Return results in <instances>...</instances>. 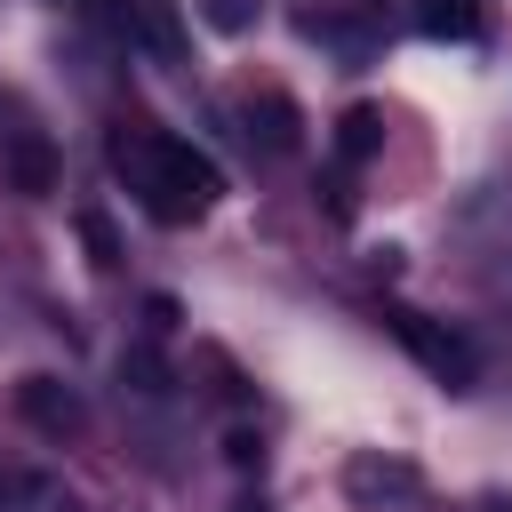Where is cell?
I'll return each instance as SVG.
<instances>
[{
  "label": "cell",
  "mask_w": 512,
  "mask_h": 512,
  "mask_svg": "<svg viewBox=\"0 0 512 512\" xmlns=\"http://www.w3.org/2000/svg\"><path fill=\"white\" fill-rule=\"evenodd\" d=\"M112 160H120L128 192H136L160 224H200V216L216 208V192H224L216 160H208L200 144H184V136H160V128L120 136V144H112Z\"/></svg>",
  "instance_id": "1"
},
{
  "label": "cell",
  "mask_w": 512,
  "mask_h": 512,
  "mask_svg": "<svg viewBox=\"0 0 512 512\" xmlns=\"http://www.w3.org/2000/svg\"><path fill=\"white\" fill-rule=\"evenodd\" d=\"M392 336H400V344H408V352H416L440 384H472V368H480V360H472V344H464L456 328L424 320V312H392Z\"/></svg>",
  "instance_id": "2"
},
{
  "label": "cell",
  "mask_w": 512,
  "mask_h": 512,
  "mask_svg": "<svg viewBox=\"0 0 512 512\" xmlns=\"http://www.w3.org/2000/svg\"><path fill=\"white\" fill-rule=\"evenodd\" d=\"M16 408H24L40 432H80V392H64L56 376H24V384H16Z\"/></svg>",
  "instance_id": "3"
},
{
  "label": "cell",
  "mask_w": 512,
  "mask_h": 512,
  "mask_svg": "<svg viewBox=\"0 0 512 512\" xmlns=\"http://www.w3.org/2000/svg\"><path fill=\"white\" fill-rule=\"evenodd\" d=\"M0 512H80V496H72L56 472H8Z\"/></svg>",
  "instance_id": "4"
},
{
  "label": "cell",
  "mask_w": 512,
  "mask_h": 512,
  "mask_svg": "<svg viewBox=\"0 0 512 512\" xmlns=\"http://www.w3.org/2000/svg\"><path fill=\"white\" fill-rule=\"evenodd\" d=\"M8 176H16V192H48V184H56V152H48L32 128H16V136H8Z\"/></svg>",
  "instance_id": "5"
},
{
  "label": "cell",
  "mask_w": 512,
  "mask_h": 512,
  "mask_svg": "<svg viewBox=\"0 0 512 512\" xmlns=\"http://www.w3.org/2000/svg\"><path fill=\"white\" fill-rule=\"evenodd\" d=\"M416 24L432 40H472L480 32V0H416Z\"/></svg>",
  "instance_id": "6"
},
{
  "label": "cell",
  "mask_w": 512,
  "mask_h": 512,
  "mask_svg": "<svg viewBox=\"0 0 512 512\" xmlns=\"http://www.w3.org/2000/svg\"><path fill=\"white\" fill-rule=\"evenodd\" d=\"M376 144H384V120H376L368 104H352V112L336 120V152H344V160H368Z\"/></svg>",
  "instance_id": "7"
},
{
  "label": "cell",
  "mask_w": 512,
  "mask_h": 512,
  "mask_svg": "<svg viewBox=\"0 0 512 512\" xmlns=\"http://www.w3.org/2000/svg\"><path fill=\"white\" fill-rule=\"evenodd\" d=\"M352 488H360V496H416V472H408V464L360 456V464H352Z\"/></svg>",
  "instance_id": "8"
},
{
  "label": "cell",
  "mask_w": 512,
  "mask_h": 512,
  "mask_svg": "<svg viewBox=\"0 0 512 512\" xmlns=\"http://www.w3.org/2000/svg\"><path fill=\"white\" fill-rule=\"evenodd\" d=\"M80 240H88V256H96V272H120V240H112V224H104L96 208L80 216Z\"/></svg>",
  "instance_id": "9"
},
{
  "label": "cell",
  "mask_w": 512,
  "mask_h": 512,
  "mask_svg": "<svg viewBox=\"0 0 512 512\" xmlns=\"http://www.w3.org/2000/svg\"><path fill=\"white\" fill-rule=\"evenodd\" d=\"M144 40H152L160 56H176V48H184V40H176V8H168V0H152V8H144Z\"/></svg>",
  "instance_id": "10"
},
{
  "label": "cell",
  "mask_w": 512,
  "mask_h": 512,
  "mask_svg": "<svg viewBox=\"0 0 512 512\" xmlns=\"http://www.w3.org/2000/svg\"><path fill=\"white\" fill-rule=\"evenodd\" d=\"M200 16H208L216 32H248V24H256V0H200Z\"/></svg>",
  "instance_id": "11"
},
{
  "label": "cell",
  "mask_w": 512,
  "mask_h": 512,
  "mask_svg": "<svg viewBox=\"0 0 512 512\" xmlns=\"http://www.w3.org/2000/svg\"><path fill=\"white\" fill-rule=\"evenodd\" d=\"M488 512H512V504H488Z\"/></svg>",
  "instance_id": "12"
},
{
  "label": "cell",
  "mask_w": 512,
  "mask_h": 512,
  "mask_svg": "<svg viewBox=\"0 0 512 512\" xmlns=\"http://www.w3.org/2000/svg\"><path fill=\"white\" fill-rule=\"evenodd\" d=\"M0 488H8V472H0Z\"/></svg>",
  "instance_id": "13"
}]
</instances>
